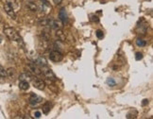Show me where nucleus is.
Listing matches in <instances>:
<instances>
[{
	"mask_svg": "<svg viewBox=\"0 0 153 119\" xmlns=\"http://www.w3.org/2000/svg\"><path fill=\"white\" fill-rule=\"evenodd\" d=\"M28 68L30 71V73H32L35 76H40L42 75V71H41V67L38 66L34 62H29L28 63Z\"/></svg>",
	"mask_w": 153,
	"mask_h": 119,
	"instance_id": "nucleus-4",
	"label": "nucleus"
},
{
	"mask_svg": "<svg viewBox=\"0 0 153 119\" xmlns=\"http://www.w3.org/2000/svg\"><path fill=\"white\" fill-rule=\"evenodd\" d=\"M7 77V71L4 69V67L0 64V79H4Z\"/></svg>",
	"mask_w": 153,
	"mask_h": 119,
	"instance_id": "nucleus-18",
	"label": "nucleus"
},
{
	"mask_svg": "<svg viewBox=\"0 0 153 119\" xmlns=\"http://www.w3.org/2000/svg\"><path fill=\"white\" fill-rule=\"evenodd\" d=\"M34 62L40 67H43V66H46L47 65V62L45 61V59L42 56H38L34 59Z\"/></svg>",
	"mask_w": 153,
	"mask_h": 119,
	"instance_id": "nucleus-11",
	"label": "nucleus"
},
{
	"mask_svg": "<svg viewBox=\"0 0 153 119\" xmlns=\"http://www.w3.org/2000/svg\"><path fill=\"white\" fill-rule=\"evenodd\" d=\"M4 10H5L6 13L9 15L10 18H12V19H16V13H15L14 9H13L12 7H10L9 4L5 3V5H4Z\"/></svg>",
	"mask_w": 153,
	"mask_h": 119,
	"instance_id": "nucleus-8",
	"label": "nucleus"
},
{
	"mask_svg": "<svg viewBox=\"0 0 153 119\" xmlns=\"http://www.w3.org/2000/svg\"><path fill=\"white\" fill-rule=\"evenodd\" d=\"M34 115H35L36 118H40V117H41V113H40V112H35Z\"/></svg>",
	"mask_w": 153,
	"mask_h": 119,
	"instance_id": "nucleus-24",
	"label": "nucleus"
},
{
	"mask_svg": "<svg viewBox=\"0 0 153 119\" xmlns=\"http://www.w3.org/2000/svg\"><path fill=\"white\" fill-rule=\"evenodd\" d=\"M6 3H7V4H9L10 7H12L13 9H15V8L18 6V4L16 3V1H15V0H7V2H6Z\"/></svg>",
	"mask_w": 153,
	"mask_h": 119,
	"instance_id": "nucleus-20",
	"label": "nucleus"
},
{
	"mask_svg": "<svg viewBox=\"0 0 153 119\" xmlns=\"http://www.w3.org/2000/svg\"><path fill=\"white\" fill-rule=\"evenodd\" d=\"M49 59L52 62H61V61H62L63 55H62V53H61L60 51H58V50H53V51H51V52L49 53Z\"/></svg>",
	"mask_w": 153,
	"mask_h": 119,
	"instance_id": "nucleus-5",
	"label": "nucleus"
},
{
	"mask_svg": "<svg viewBox=\"0 0 153 119\" xmlns=\"http://www.w3.org/2000/svg\"><path fill=\"white\" fill-rule=\"evenodd\" d=\"M148 103V99H144L143 100V103H142V105H143V106H145V105H147Z\"/></svg>",
	"mask_w": 153,
	"mask_h": 119,
	"instance_id": "nucleus-26",
	"label": "nucleus"
},
{
	"mask_svg": "<svg viewBox=\"0 0 153 119\" xmlns=\"http://www.w3.org/2000/svg\"><path fill=\"white\" fill-rule=\"evenodd\" d=\"M41 71H42V74H43V76H44V78H45V80H47L49 83H51L52 81H55L57 79L55 74L53 73V71L50 68H48L47 65H46V66L41 67Z\"/></svg>",
	"mask_w": 153,
	"mask_h": 119,
	"instance_id": "nucleus-2",
	"label": "nucleus"
},
{
	"mask_svg": "<svg viewBox=\"0 0 153 119\" xmlns=\"http://www.w3.org/2000/svg\"><path fill=\"white\" fill-rule=\"evenodd\" d=\"M7 76H9L10 79H14L16 76V71L14 68H9L7 70Z\"/></svg>",
	"mask_w": 153,
	"mask_h": 119,
	"instance_id": "nucleus-15",
	"label": "nucleus"
},
{
	"mask_svg": "<svg viewBox=\"0 0 153 119\" xmlns=\"http://www.w3.org/2000/svg\"><path fill=\"white\" fill-rule=\"evenodd\" d=\"M136 44H137L138 46H141V47H143V46H145V45L147 44V42H146L145 40H143V39L138 38L137 40H136Z\"/></svg>",
	"mask_w": 153,
	"mask_h": 119,
	"instance_id": "nucleus-17",
	"label": "nucleus"
},
{
	"mask_svg": "<svg viewBox=\"0 0 153 119\" xmlns=\"http://www.w3.org/2000/svg\"><path fill=\"white\" fill-rule=\"evenodd\" d=\"M143 59V54L141 52H137L135 54V60L136 61H140V60H142Z\"/></svg>",
	"mask_w": 153,
	"mask_h": 119,
	"instance_id": "nucleus-22",
	"label": "nucleus"
},
{
	"mask_svg": "<svg viewBox=\"0 0 153 119\" xmlns=\"http://www.w3.org/2000/svg\"><path fill=\"white\" fill-rule=\"evenodd\" d=\"M2 41H3V38H2V36L0 35V43H2Z\"/></svg>",
	"mask_w": 153,
	"mask_h": 119,
	"instance_id": "nucleus-27",
	"label": "nucleus"
},
{
	"mask_svg": "<svg viewBox=\"0 0 153 119\" xmlns=\"http://www.w3.org/2000/svg\"><path fill=\"white\" fill-rule=\"evenodd\" d=\"M33 79V76L30 74V72H26V73H22L21 75L19 76V79L20 80H24V81H29L32 80Z\"/></svg>",
	"mask_w": 153,
	"mask_h": 119,
	"instance_id": "nucleus-12",
	"label": "nucleus"
},
{
	"mask_svg": "<svg viewBox=\"0 0 153 119\" xmlns=\"http://www.w3.org/2000/svg\"><path fill=\"white\" fill-rule=\"evenodd\" d=\"M31 81H32V84H33L34 87H35L36 89H38V90L42 91L45 88V82H44L43 79H39V78H33Z\"/></svg>",
	"mask_w": 153,
	"mask_h": 119,
	"instance_id": "nucleus-6",
	"label": "nucleus"
},
{
	"mask_svg": "<svg viewBox=\"0 0 153 119\" xmlns=\"http://www.w3.org/2000/svg\"><path fill=\"white\" fill-rule=\"evenodd\" d=\"M4 33L7 36V38L10 40V41H13V42H17L19 43H23V40L22 37L20 36V34L12 28H6L4 29Z\"/></svg>",
	"mask_w": 153,
	"mask_h": 119,
	"instance_id": "nucleus-1",
	"label": "nucleus"
},
{
	"mask_svg": "<svg viewBox=\"0 0 153 119\" xmlns=\"http://www.w3.org/2000/svg\"><path fill=\"white\" fill-rule=\"evenodd\" d=\"M26 7L31 12H36L38 10V6L34 1H27L26 2Z\"/></svg>",
	"mask_w": 153,
	"mask_h": 119,
	"instance_id": "nucleus-10",
	"label": "nucleus"
},
{
	"mask_svg": "<svg viewBox=\"0 0 153 119\" xmlns=\"http://www.w3.org/2000/svg\"><path fill=\"white\" fill-rule=\"evenodd\" d=\"M42 101H43V98H42L41 96L35 95V94H31L30 98H29V104L31 105V106L35 107V106H37V105L40 104Z\"/></svg>",
	"mask_w": 153,
	"mask_h": 119,
	"instance_id": "nucleus-7",
	"label": "nucleus"
},
{
	"mask_svg": "<svg viewBox=\"0 0 153 119\" xmlns=\"http://www.w3.org/2000/svg\"><path fill=\"white\" fill-rule=\"evenodd\" d=\"M56 36H57V38L59 39V41H61V42H63V41H65V34L63 33V31H62V29H57V31H56Z\"/></svg>",
	"mask_w": 153,
	"mask_h": 119,
	"instance_id": "nucleus-13",
	"label": "nucleus"
},
{
	"mask_svg": "<svg viewBox=\"0 0 153 119\" xmlns=\"http://www.w3.org/2000/svg\"><path fill=\"white\" fill-rule=\"evenodd\" d=\"M50 110H51V105H50L49 102H46L43 106V113L44 114H48V113L50 112Z\"/></svg>",
	"mask_w": 153,
	"mask_h": 119,
	"instance_id": "nucleus-16",
	"label": "nucleus"
},
{
	"mask_svg": "<svg viewBox=\"0 0 153 119\" xmlns=\"http://www.w3.org/2000/svg\"><path fill=\"white\" fill-rule=\"evenodd\" d=\"M96 37H97L98 39H103V37H104V33H103V31L100 30V29L96 30Z\"/></svg>",
	"mask_w": 153,
	"mask_h": 119,
	"instance_id": "nucleus-21",
	"label": "nucleus"
},
{
	"mask_svg": "<svg viewBox=\"0 0 153 119\" xmlns=\"http://www.w3.org/2000/svg\"><path fill=\"white\" fill-rule=\"evenodd\" d=\"M47 26L50 27L53 29H62L63 27V23L60 19H52V18H47Z\"/></svg>",
	"mask_w": 153,
	"mask_h": 119,
	"instance_id": "nucleus-3",
	"label": "nucleus"
},
{
	"mask_svg": "<svg viewBox=\"0 0 153 119\" xmlns=\"http://www.w3.org/2000/svg\"><path fill=\"white\" fill-rule=\"evenodd\" d=\"M19 88L23 91H27L29 89V83L28 81H24V80H20L19 82Z\"/></svg>",
	"mask_w": 153,
	"mask_h": 119,
	"instance_id": "nucleus-14",
	"label": "nucleus"
},
{
	"mask_svg": "<svg viewBox=\"0 0 153 119\" xmlns=\"http://www.w3.org/2000/svg\"><path fill=\"white\" fill-rule=\"evenodd\" d=\"M92 21H94V22H95V21H96V23H98V22H99V19H98V17H97V16H95V15H94V16H92Z\"/></svg>",
	"mask_w": 153,
	"mask_h": 119,
	"instance_id": "nucleus-23",
	"label": "nucleus"
},
{
	"mask_svg": "<svg viewBox=\"0 0 153 119\" xmlns=\"http://www.w3.org/2000/svg\"><path fill=\"white\" fill-rule=\"evenodd\" d=\"M59 19L62 21L63 24H66L68 22V14L65 8H62L59 11Z\"/></svg>",
	"mask_w": 153,
	"mask_h": 119,
	"instance_id": "nucleus-9",
	"label": "nucleus"
},
{
	"mask_svg": "<svg viewBox=\"0 0 153 119\" xmlns=\"http://www.w3.org/2000/svg\"><path fill=\"white\" fill-rule=\"evenodd\" d=\"M62 0H53V2H54L56 5H59L60 3H62Z\"/></svg>",
	"mask_w": 153,
	"mask_h": 119,
	"instance_id": "nucleus-25",
	"label": "nucleus"
},
{
	"mask_svg": "<svg viewBox=\"0 0 153 119\" xmlns=\"http://www.w3.org/2000/svg\"><path fill=\"white\" fill-rule=\"evenodd\" d=\"M106 83L108 84L109 86H112V87H114V86L116 85V81L114 79H112V78H109V79H107V80H106Z\"/></svg>",
	"mask_w": 153,
	"mask_h": 119,
	"instance_id": "nucleus-19",
	"label": "nucleus"
}]
</instances>
